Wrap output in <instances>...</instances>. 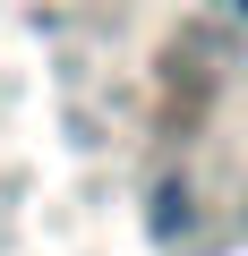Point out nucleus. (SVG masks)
Segmentation results:
<instances>
[{
	"instance_id": "1",
	"label": "nucleus",
	"mask_w": 248,
	"mask_h": 256,
	"mask_svg": "<svg viewBox=\"0 0 248 256\" xmlns=\"http://www.w3.org/2000/svg\"><path fill=\"white\" fill-rule=\"evenodd\" d=\"M180 230H188V188H180V180H163V188H154V239L171 248Z\"/></svg>"
},
{
	"instance_id": "2",
	"label": "nucleus",
	"mask_w": 248,
	"mask_h": 256,
	"mask_svg": "<svg viewBox=\"0 0 248 256\" xmlns=\"http://www.w3.org/2000/svg\"><path fill=\"white\" fill-rule=\"evenodd\" d=\"M231 9H239V18H248V0H231Z\"/></svg>"
}]
</instances>
